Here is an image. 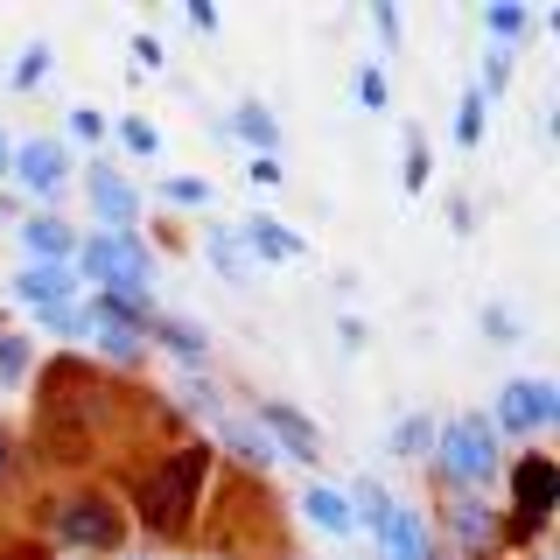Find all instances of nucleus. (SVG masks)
I'll return each instance as SVG.
<instances>
[{
    "label": "nucleus",
    "instance_id": "1",
    "mask_svg": "<svg viewBox=\"0 0 560 560\" xmlns=\"http://www.w3.org/2000/svg\"><path fill=\"white\" fill-rule=\"evenodd\" d=\"M203 477H210V448L203 442H175L162 463L140 477L133 490V512L154 539H183L189 525H197V504H203Z\"/></svg>",
    "mask_w": 560,
    "mask_h": 560
},
{
    "label": "nucleus",
    "instance_id": "2",
    "mask_svg": "<svg viewBox=\"0 0 560 560\" xmlns=\"http://www.w3.org/2000/svg\"><path fill=\"white\" fill-rule=\"evenodd\" d=\"M434 477H442V490L490 498V483L504 477V442L490 434L483 413H448L434 428Z\"/></svg>",
    "mask_w": 560,
    "mask_h": 560
},
{
    "label": "nucleus",
    "instance_id": "3",
    "mask_svg": "<svg viewBox=\"0 0 560 560\" xmlns=\"http://www.w3.org/2000/svg\"><path fill=\"white\" fill-rule=\"evenodd\" d=\"M43 533L70 553H119L127 547V504L113 490H63V498H43Z\"/></svg>",
    "mask_w": 560,
    "mask_h": 560
},
{
    "label": "nucleus",
    "instance_id": "4",
    "mask_svg": "<svg viewBox=\"0 0 560 560\" xmlns=\"http://www.w3.org/2000/svg\"><path fill=\"white\" fill-rule=\"evenodd\" d=\"M78 280L98 294H127V302H154V245L140 232H92L78 245Z\"/></svg>",
    "mask_w": 560,
    "mask_h": 560
},
{
    "label": "nucleus",
    "instance_id": "5",
    "mask_svg": "<svg viewBox=\"0 0 560 560\" xmlns=\"http://www.w3.org/2000/svg\"><path fill=\"white\" fill-rule=\"evenodd\" d=\"M504 504L512 518H498V539H533L560 504V463L547 448H525L518 463H504Z\"/></svg>",
    "mask_w": 560,
    "mask_h": 560
},
{
    "label": "nucleus",
    "instance_id": "6",
    "mask_svg": "<svg viewBox=\"0 0 560 560\" xmlns=\"http://www.w3.org/2000/svg\"><path fill=\"white\" fill-rule=\"evenodd\" d=\"M490 434L498 442H533V434H553L560 428V385L553 378H504L498 399H490Z\"/></svg>",
    "mask_w": 560,
    "mask_h": 560
},
{
    "label": "nucleus",
    "instance_id": "7",
    "mask_svg": "<svg viewBox=\"0 0 560 560\" xmlns=\"http://www.w3.org/2000/svg\"><path fill=\"white\" fill-rule=\"evenodd\" d=\"M8 183L22 189V197H35V203L63 197V183H70V140H57V133H35V140H22V148H14Z\"/></svg>",
    "mask_w": 560,
    "mask_h": 560
},
{
    "label": "nucleus",
    "instance_id": "8",
    "mask_svg": "<svg viewBox=\"0 0 560 560\" xmlns=\"http://www.w3.org/2000/svg\"><path fill=\"white\" fill-rule=\"evenodd\" d=\"M253 428L267 434V448L273 455H288V463H323V428L302 413V407H288V399H259L253 407Z\"/></svg>",
    "mask_w": 560,
    "mask_h": 560
},
{
    "label": "nucleus",
    "instance_id": "9",
    "mask_svg": "<svg viewBox=\"0 0 560 560\" xmlns=\"http://www.w3.org/2000/svg\"><path fill=\"white\" fill-rule=\"evenodd\" d=\"M8 294L22 308H70L84 302V280L70 259H22V273H8Z\"/></svg>",
    "mask_w": 560,
    "mask_h": 560
},
{
    "label": "nucleus",
    "instance_id": "10",
    "mask_svg": "<svg viewBox=\"0 0 560 560\" xmlns=\"http://www.w3.org/2000/svg\"><path fill=\"white\" fill-rule=\"evenodd\" d=\"M84 197H92L98 232H140V189L113 162H92V168H84Z\"/></svg>",
    "mask_w": 560,
    "mask_h": 560
},
{
    "label": "nucleus",
    "instance_id": "11",
    "mask_svg": "<svg viewBox=\"0 0 560 560\" xmlns=\"http://www.w3.org/2000/svg\"><path fill=\"white\" fill-rule=\"evenodd\" d=\"M148 343H162L168 358H183V364H189V372H203V364H210V329L197 323V315H168V308H154Z\"/></svg>",
    "mask_w": 560,
    "mask_h": 560
},
{
    "label": "nucleus",
    "instance_id": "12",
    "mask_svg": "<svg viewBox=\"0 0 560 560\" xmlns=\"http://www.w3.org/2000/svg\"><path fill=\"white\" fill-rule=\"evenodd\" d=\"M448 539L463 553H490V547H498V512H490V498L455 490V498H448Z\"/></svg>",
    "mask_w": 560,
    "mask_h": 560
},
{
    "label": "nucleus",
    "instance_id": "13",
    "mask_svg": "<svg viewBox=\"0 0 560 560\" xmlns=\"http://www.w3.org/2000/svg\"><path fill=\"white\" fill-rule=\"evenodd\" d=\"M84 232L63 218V210H35V218H22V253L28 259H78Z\"/></svg>",
    "mask_w": 560,
    "mask_h": 560
},
{
    "label": "nucleus",
    "instance_id": "14",
    "mask_svg": "<svg viewBox=\"0 0 560 560\" xmlns=\"http://www.w3.org/2000/svg\"><path fill=\"white\" fill-rule=\"evenodd\" d=\"M238 238H245V253H253V267H294V259H302V238L280 218H245Z\"/></svg>",
    "mask_w": 560,
    "mask_h": 560
},
{
    "label": "nucleus",
    "instance_id": "15",
    "mask_svg": "<svg viewBox=\"0 0 560 560\" xmlns=\"http://www.w3.org/2000/svg\"><path fill=\"white\" fill-rule=\"evenodd\" d=\"M378 553L385 560H442V553H434V533L399 498H393V518H385V533H378Z\"/></svg>",
    "mask_w": 560,
    "mask_h": 560
},
{
    "label": "nucleus",
    "instance_id": "16",
    "mask_svg": "<svg viewBox=\"0 0 560 560\" xmlns=\"http://www.w3.org/2000/svg\"><path fill=\"white\" fill-rule=\"evenodd\" d=\"M302 518L315 525V533H329V539H350V533H358L343 483H308V490H302Z\"/></svg>",
    "mask_w": 560,
    "mask_h": 560
},
{
    "label": "nucleus",
    "instance_id": "17",
    "mask_svg": "<svg viewBox=\"0 0 560 560\" xmlns=\"http://www.w3.org/2000/svg\"><path fill=\"white\" fill-rule=\"evenodd\" d=\"M203 259L232 280V288H253V253H245L238 224H203Z\"/></svg>",
    "mask_w": 560,
    "mask_h": 560
},
{
    "label": "nucleus",
    "instance_id": "18",
    "mask_svg": "<svg viewBox=\"0 0 560 560\" xmlns=\"http://www.w3.org/2000/svg\"><path fill=\"white\" fill-rule=\"evenodd\" d=\"M218 442H224V455L232 463H245V469H273L280 455L267 448V434L253 428V420H238V413H218Z\"/></svg>",
    "mask_w": 560,
    "mask_h": 560
},
{
    "label": "nucleus",
    "instance_id": "19",
    "mask_svg": "<svg viewBox=\"0 0 560 560\" xmlns=\"http://www.w3.org/2000/svg\"><path fill=\"white\" fill-rule=\"evenodd\" d=\"M224 133H238L245 148H259V154H280V119L259 98H245L238 113H224Z\"/></svg>",
    "mask_w": 560,
    "mask_h": 560
},
{
    "label": "nucleus",
    "instance_id": "20",
    "mask_svg": "<svg viewBox=\"0 0 560 560\" xmlns=\"http://www.w3.org/2000/svg\"><path fill=\"white\" fill-rule=\"evenodd\" d=\"M92 343L105 364H119V372H133L140 358H148V329H127V323H92Z\"/></svg>",
    "mask_w": 560,
    "mask_h": 560
},
{
    "label": "nucleus",
    "instance_id": "21",
    "mask_svg": "<svg viewBox=\"0 0 560 560\" xmlns=\"http://www.w3.org/2000/svg\"><path fill=\"white\" fill-rule=\"evenodd\" d=\"M483 28H490V43H498V49H518V35L533 28V8H525V0H490Z\"/></svg>",
    "mask_w": 560,
    "mask_h": 560
},
{
    "label": "nucleus",
    "instance_id": "22",
    "mask_svg": "<svg viewBox=\"0 0 560 560\" xmlns=\"http://www.w3.org/2000/svg\"><path fill=\"white\" fill-rule=\"evenodd\" d=\"M35 329H43V337H57V343H84V337H92V315H84V302H70V308H35Z\"/></svg>",
    "mask_w": 560,
    "mask_h": 560
},
{
    "label": "nucleus",
    "instance_id": "23",
    "mask_svg": "<svg viewBox=\"0 0 560 560\" xmlns=\"http://www.w3.org/2000/svg\"><path fill=\"white\" fill-rule=\"evenodd\" d=\"M28 372H35V343L22 329H0V385H28Z\"/></svg>",
    "mask_w": 560,
    "mask_h": 560
},
{
    "label": "nucleus",
    "instance_id": "24",
    "mask_svg": "<svg viewBox=\"0 0 560 560\" xmlns=\"http://www.w3.org/2000/svg\"><path fill=\"white\" fill-rule=\"evenodd\" d=\"M434 428H442L434 413H407L393 428V455H407V463H413V455H434Z\"/></svg>",
    "mask_w": 560,
    "mask_h": 560
},
{
    "label": "nucleus",
    "instance_id": "25",
    "mask_svg": "<svg viewBox=\"0 0 560 560\" xmlns=\"http://www.w3.org/2000/svg\"><path fill=\"white\" fill-rule=\"evenodd\" d=\"M483 127H490V98L477 92V84H469V92H463V105H455V148H477V140H483Z\"/></svg>",
    "mask_w": 560,
    "mask_h": 560
},
{
    "label": "nucleus",
    "instance_id": "26",
    "mask_svg": "<svg viewBox=\"0 0 560 560\" xmlns=\"http://www.w3.org/2000/svg\"><path fill=\"white\" fill-rule=\"evenodd\" d=\"M49 63H57V49H49V43H28L22 57H14V70H8V84H14V92H35V84L49 78Z\"/></svg>",
    "mask_w": 560,
    "mask_h": 560
},
{
    "label": "nucleus",
    "instance_id": "27",
    "mask_svg": "<svg viewBox=\"0 0 560 560\" xmlns=\"http://www.w3.org/2000/svg\"><path fill=\"white\" fill-rule=\"evenodd\" d=\"M477 92H483V98H504V92H512V49H498V43L483 49V70H477Z\"/></svg>",
    "mask_w": 560,
    "mask_h": 560
},
{
    "label": "nucleus",
    "instance_id": "28",
    "mask_svg": "<svg viewBox=\"0 0 560 560\" xmlns=\"http://www.w3.org/2000/svg\"><path fill=\"white\" fill-rule=\"evenodd\" d=\"M113 133H119V148H127V154H140V162H154V154H162V133H154L148 127V119H113Z\"/></svg>",
    "mask_w": 560,
    "mask_h": 560
},
{
    "label": "nucleus",
    "instance_id": "29",
    "mask_svg": "<svg viewBox=\"0 0 560 560\" xmlns=\"http://www.w3.org/2000/svg\"><path fill=\"white\" fill-rule=\"evenodd\" d=\"M162 203H175V210H210V183H197V175H162Z\"/></svg>",
    "mask_w": 560,
    "mask_h": 560
},
{
    "label": "nucleus",
    "instance_id": "30",
    "mask_svg": "<svg viewBox=\"0 0 560 560\" xmlns=\"http://www.w3.org/2000/svg\"><path fill=\"white\" fill-rule=\"evenodd\" d=\"M399 175H407V189H428V175H434V154H428V133L420 127H407V168Z\"/></svg>",
    "mask_w": 560,
    "mask_h": 560
},
{
    "label": "nucleus",
    "instance_id": "31",
    "mask_svg": "<svg viewBox=\"0 0 560 560\" xmlns=\"http://www.w3.org/2000/svg\"><path fill=\"white\" fill-rule=\"evenodd\" d=\"M358 105H364V113H385V105H393V84H385V70H378V63H364V70H358Z\"/></svg>",
    "mask_w": 560,
    "mask_h": 560
},
{
    "label": "nucleus",
    "instance_id": "32",
    "mask_svg": "<svg viewBox=\"0 0 560 560\" xmlns=\"http://www.w3.org/2000/svg\"><path fill=\"white\" fill-rule=\"evenodd\" d=\"M483 337L490 343H518V315L498 308V302H483Z\"/></svg>",
    "mask_w": 560,
    "mask_h": 560
},
{
    "label": "nucleus",
    "instance_id": "33",
    "mask_svg": "<svg viewBox=\"0 0 560 560\" xmlns=\"http://www.w3.org/2000/svg\"><path fill=\"white\" fill-rule=\"evenodd\" d=\"M372 28H378V43H385V49H399V35H407V22H399L393 0H372Z\"/></svg>",
    "mask_w": 560,
    "mask_h": 560
},
{
    "label": "nucleus",
    "instance_id": "34",
    "mask_svg": "<svg viewBox=\"0 0 560 560\" xmlns=\"http://www.w3.org/2000/svg\"><path fill=\"white\" fill-rule=\"evenodd\" d=\"M70 140H105V113H98V105H70Z\"/></svg>",
    "mask_w": 560,
    "mask_h": 560
},
{
    "label": "nucleus",
    "instance_id": "35",
    "mask_svg": "<svg viewBox=\"0 0 560 560\" xmlns=\"http://www.w3.org/2000/svg\"><path fill=\"white\" fill-rule=\"evenodd\" d=\"M133 57H140V70H168V49H162V35H148V28L133 35Z\"/></svg>",
    "mask_w": 560,
    "mask_h": 560
},
{
    "label": "nucleus",
    "instance_id": "36",
    "mask_svg": "<svg viewBox=\"0 0 560 560\" xmlns=\"http://www.w3.org/2000/svg\"><path fill=\"white\" fill-rule=\"evenodd\" d=\"M245 175H253L259 189H280V175H288V168H280V154H253V168H245Z\"/></svg>",
    "mask_w": 560,
    "mask_h": 560
},
{
    "label": "nucleus",
    "instance_id": "37",
    "mask_svg": "<svg viewBox=\"0 0 560 560\" xmlns=\"http://www.w3.org/2000/svg\"><path fill=\"white\" fill-rule=\"evenodd\" d=\"M14 469H22V442H14V434H8V428H0V483H8V477H14Z\"/></svg>",
    "mask_w": 560,
    "mask_h": 560
},
{
    "label": "nucleus",
    "instance_id": "38",
    "mask_svg": "<svg viewBox=\"0 0 560 560\" xmlns=\"http://www.w3.org/2000/svg\"><path fill=\"white\" fill-rule=\"evenodd\" d=\"M0 560H49L43 547H0Z\"/></svg>",
    "mask_w": 560,
    "mask_h": 560
},
{
    "label": "nucleus",
    "instance_id": "39",
    "mask_svg": "<svg viewBox=\"0 0 560 560\" xmlns=\"http://www.w3.org/2000/svg\"><path fill=\"white\" fill-rule=\"evenodd\" d=\"M8 168H14V140L0 133V183H8Z\"/></svg>",
    "mask_w": 560,
    "mask_h": 560
},
{
    "label": "nucleus",
    "instance_id": "40",
    "mask_svg": "<svg viewBox=\"0 0 560 560\" xmlns=\"http://www.w3.org/2000/svg\"><path fill=\"white\" fill-rule=\"evenodd\" d=\"M280 560H302V553H280Z\"/></svg>",
    "mask_w": 560,
    "mask_h": 560
},
{
    "label": "nucleus",
    "instance_id": "41",
    "mask_svg": "<svg viewBox=\"0 0 560 560\" xmlns=\"http://www.w3.org/2000/svg\"><path fill=\"white\" fill-rule=\"evenodd\" d=\"M133 560H154V553H133Z\"/></svg>",
    "mask_w": 560,
    "mask_h": 560
},
{
    "label": "nucleus",
    "instance_id": "42",
    "mask_svg": "<svg viewBox=\"0 0 560 560\" xmlns=\"http://www.w3.org/2000/svg\"><path fill=\"white\" fill-rule=\"evenodd\" d=\"M539 560H553V553H539Z\"/></svg>",
    "mask_w": 560,
    "mask_h": 560
}]
</instances>
